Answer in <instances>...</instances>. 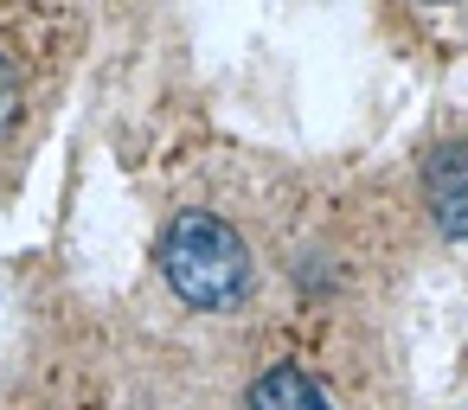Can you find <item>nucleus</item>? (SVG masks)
<instances>
[{
	"instance_id": "f257e3e1",
	"label": "nucleus",
	"mask_w": 468,
	"mask_h": 410,
	"mask_svg": "<svg viewBox=\"0 0 468 410\" xmlns=\"http://www.w3.org/2000/svg\"><path fill=\"white\" fill-rule=\"evenodd\" d=\"M161 276L167 289L186 301V308H206V314H225V308H244L250 301V250L244 237L218 218V212H180L167 231H161Z\"/></svg>"
},
{
	"instance_id": "f03ea898",
	"label": "nucleus",
	"mask_w": 468,
	"mask_h": 410,
	"mask_svg": "<svg viewBox=\"0 0 468 410\" xmlns=\"http://www.w3.org/2000/svg\"><path fill=\"white\" fill-rule=\"evenodd\" d=\"M423 205L442 237L468 244V142H436L423 154Z\"/></svg>"
},
{
	"instance_id": "7ed1b4c3",
	"label": "nucleus",
	"mask_w": 468,
	"mask_h": 410,
	"mask_svg": "<svg viewBox=\"0 0 468 410\" xmlns=\"http://www.w3.org/2000/svg\"><path fill=\"white\" fill-rule=\"evenodd\" d=\"M250 410H334V404H327V391H321L302 365L276 359V365L250 384Z\"/></svg>"
},
{
	"instance_id": "20e7f679",
	"label": "nucleus",
	"mask_w": 468,
	"mask_h": 410,
	"mask_svg": "<svg viewBox=\"0 0 468 410\" xmlns=\"http://www.w3.org/2000/svg\"><path fill=\"white\" fill-rule=\"evenodd\" d=\"M14 116H20V84H14V71H7V58H0V135L14 129Z\"/></svg>"
},
{
	"instance_id": "39448f33",
	"label": "nucleus",
	"mask_w": 468,
	"mask_h": 410,
	"mask_svg": "<svg viewBox=\"0 0 468 410\" xmlns=\"http://www.w3.org/2000/svg\"><path fill=\"white\" fill-rule=\"evenodd\" d=\"M423 7H442V0H423Z\"/></svg>"
}]
</instances>
